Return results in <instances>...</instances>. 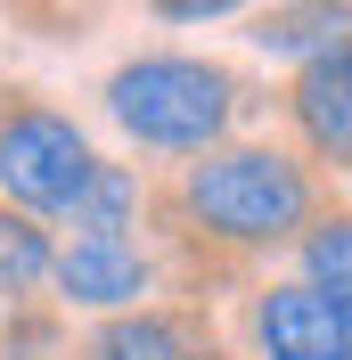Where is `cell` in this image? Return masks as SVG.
Returning <instances> with one entry per match:
<instances>
[{
    "mask_svg": "<svg viewBox=\"0 0 352 360\" xmlns=\"http://www.w3.org/2000/svg\"><path fill=\"white\" fill-rule=\"evenodd\" d=\"M172 213L189 238L230 254H263V246H295L328 205H320V172L295 148L270 139H230L213 156H197L172 188Z\"/></svg>",
    "mask_w": 352,
    "mask_h": 360,
    "instance_id": "cell-1",
    "label": "cell"
},
{
    "mask_svg": "<svg viewBox=\"0 0 352 360\" xmlns=\"http://www.w3.org/2000/svg\"><path fill=\"white\" fill-rule=\"evenodd\" d=\"M99 98H107V123L132 139V148H148V156H189V164L213 156V148H230L238 115L254 107L246 74H230L221 58H189V49L123 58Z\"/></svg>",
    "mask_w": 352,
    "mask_h": 360,
    "instance_id": "cell-2",
    "label": "cell"
},
{
    "mask_svg": "<svg viewBox=\"0 0 352 360\" xmlns=\"http://www.w3.org/2000/svg\"><path fill=\"white\" fill-rule=\"evenodd\" d=\"M99 156H90L82 123L66 107H49L33 90H0V205H17V213H58L66 221V205L90 188Z\"/></svg>",
    "mask_w": 352,
    "mask_h": 360,
    "instance_id": "cell-3",
    "label": "cell"
},
{
    "mask_svg": "<svg viewBox=\"0 0 352 360\" xmlns=\"http://www.w3.org/2000/svg\"><path fill=\"white\" fill-rule=\"evenodd\" d=\"M246 344L254 360H352V295L270 278L246 295Z\"/></svg>",
    "mask_w": 352,
    "mask_h": 360,
    "instance_id": "cell-4",
    "label": "cell"
},
{
    "mask_svg": "<svg viewBox=\"0 0 352 360\" xmlns=\"http://www.w3.org/2000/svg\"><path fill=\"white\" fill-rule=\"evenodd\" d=\"M49 287L66 295L74 311H148L156 295V254L139 246V238H66L58 246V270H49Z\"/></svg>",
    "mask_w": 352,
    "mask_h": 360,
    "instance_id": "cell-5",
    "label": "cell"
},
{
    "mask_svg": "<svg viewBox=\"0 0 352 360\" xmlns=\"http://www.w3.org/2000/svg\"><path fill=\"white\" fill-rule=\"evenodd\" d=\"M287 123L320 164L352 172V33H336L328 49H311L295 82H287Z\"/></svg>",
    "mask_w": 352,
    "mask_h": 360,
    "instance_id": "cell-6",
    "label": "cell"
},
{
    "mask_svg": "<svg viewBox=\"0 0 352 360\" xmlns=\"http://www.w3.org/2000/svg\"><path fill=\"white\" fill-rule=\"evenodd\" d=\"M189 352V328H180L172 311H123V319H99L82 336V352L74 360H180Z\"/></svg>",
    "mask_w": 352,
    "mask_h": 360,
    "instance_id": "cell-7",
    "label": "cell"
},
{
    "mask_svg": "<svg viewBox=\"0 0 352 360\" xmlns=\"http://www.w3.org/2000/svg\"><path fill=\"white\" fill-rule=\"evenodd\" d=\"M139 205H148V188H139L132 164H99L90 188L66 205V229H74V238H132V229H139Z\"/></svg>",
    "mask_w": 352,
    "mask_h": 360,
    "instance_id": "cell-8",
    "label": "cell"
},
{
    "mask_svg": "<svg viewBox=\"0 0 352 360\" xmlns=\"http://www.w3.org/2000/svg\"><path fill=\"white\" fill-rule=\"evenodd\" d=\"M49 270H58V246H49V229L17 205H0V295L25 303V295L49 287Z\"/></svg>",
    "mask_w": 352,
    "mask_h": 360,
    "instance_id": "cell-9",
    "label": "cell"
},
{
    "mask_svg": "<svg viewBox=\"0 0 352 360\" xmlns=\"http://www.w3.org/2000/svg\"><path fill=\"white\" fill-rule=\"evenodd\" d=\"M295 278L328 287V295H352V213H320L295 238Z\"/></svg>",
    "mask_w": 352,
    "mask_h": 360,
    "instance_id": "cell-10",
    "label": "cell"
},
{
    "mask_svg": "<svg viewBox=\"0 0 352 360\" xmlns=\"http://www.w3.org/2000/svg\"><path fill=\"white\" fill-rule=\"evenodd\" d=\"M336 33H344V8H263L246 41H254V49H295V58H311V49H328Z\"/></svg>",
    "mask_w": 352,
    "mask_h": 360,
    "instance_id": "cell-11",
    "label": "cell"
},
{
    "mask_svg": "<svg viewBox=\"0 0 352 360\" xmlns=\"http://www.w3.org/2000/svg\"><path fill=\"white\" fill-rule=\"evenodd\" d=\"M180 360H238V352H221V344H189Z\"/></svg>",
    "mask_w": 352,
    "mask_h": 360,
    "instance_id": "cell-12",
    "label": "cell"
}]
</instances>
